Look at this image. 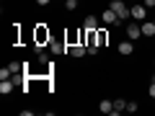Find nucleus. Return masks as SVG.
<instances>
[{
  "label": "nucleus",
  "mask_w": 155,
  "mask_h": 116,
  "mask_svg": "<svg viewBox=\"0 0 155 116\" xmlns=\"http://www.w3.org/2000/svg\"><path fill=\"white\" fill-rule=\"evenodd\" d=\"M109 8L116 13V16H119V21H127V18L132 16V11L127 8V3H124V0H111V3H109Z\"/></svg>",
  "instance_id": "obj_1"
},
{
  "label": "nucleus",
  "mask_w": 155,
  "mask_h": 116,
  "mask_svg": "<svg viewBox=\"0 0 155 116\" xmlns=\"http://www.w3.org/2000/svg\"><path fill=\"white\" fill-rule=\"evenodd\" d=\"M49 41H52V36H49V28H44V26H36V41H34V44L44 47V44H49Z\"/></svg>",
  "instance_id": "obj_2"
},
{
  "label": "nucleus",
  "mask_w": 155,
  "mask_h": 116,
  "mask_svg": "<svg viewBox=\"0 0 155 116\" xmlns=\"http://www.w3.org/2000/svg\"><path fill=\"white\" fill-rule=\"evenodd\" d=\"M85 52H88V47H85V44H70V47H67V54L75 57V60L85 57Z\"/></svg>",
  "instance_id": "obj_3"
},
{
  "label": "nucleus",
  "mask_w": 155,
  "mask_h": 116,
  "mask_svg": "<svg viewBox=\"0 0 155 116\" xmlns=\"http://www.w3.org/2000/svg\"><path fill=\"white\" fill-rule=\"evenodd\" d=\"M101 21H104L106 26H114V23H119V16H116V13L111 11V8H106V11H104V16H101Z\"/></svg>",
  "instance_id": "obj_4"
},
{
  "label": "nucleus",
  "mask_w": 155,
  "mask_h": 116,
  "mask_svg": "<svg viewBox=\"0 0 155 116\" xmlns=\"http://www.w3.org/2000/svg\"><path fill=\"white\" fill-rule=\"evenodd\" d=\"M129 11H132V18H134V21H140V23H142L145 16H147V8H145V5H132Z\"/></svg>",
  "instance_id": "obj_5"
},
{
  "label": "nucleus",
  "mask_w": 155,
  "mask_h": 116,
  "mask_svg": "<svg viewBox=\"0 0 155 116\" xmlns=\"http://www.w3.org/2000/svg\"><path fill=\"white\" fill-rule=\"evenodd\" d=\"M127 36L132 39V41L140 39V36H142V26H140V23H129V26H127Z\"/></svg>",
  "instance_id": "obj_6"
},
{
  "label": "nucleus",
  "mask_w": 155,
  "mask_h": 116,
  "mask_svg": "<svg viewBox=\"0 0 155 116\" xmlns=\"http://www.w3.org/2000/svg\"><path fill=\"white\" fill-rule=\"evenodd\" d=\"M142 36H155V21H142Z\"/></svg>",
  "instance_id": "obj_7"
},
{
  "label": "nucleus",
  "mask_w": 155,
  "mask_h": 116,
  "mask_svg": "<svg viewBox=\"0 0 155 116\" xmlns=\"http://www.w3.org/2000/svg\"><path fill=\"white\" fill-rule=\"evenodd\" d=\"M49 52L52 54H62V52H67V44H60V41H49Z\"/></svg>",
  "instance_id": "obj_8"
},
{
  "label": "nucleus",
  "mask_w": 155,
  "mask_h": 116,
  "mask_svg": "<svg viewBox=\"0 0 155 116\" xmlns=\"http://www.w3.org/2000/svg\"><path fill=\"white\" fill-rule=\"evenodd\" d=\"M96 41H98V47H106V41H109V31L96 28Z\"/></svg>",
  "instance_id": "obj_9"
},
{
  "label": "nucleus",
  "mask_w": 155,
  "mask_h": 116,
  "mask_svg": "<svg viewBox=\"0 0 155 116\" xmlns=\"http://www.w3.org/2000/svg\"><path fill=\"white\" fill-rule=\"evenodd\" d=\"M13 88H16V83H13V80H3V83H0V93H3V95H8Z\"/></svg>",
  "instance_id": "obj_10"
},
{
  "label": "nucleus",
  "mask_w": 155,
  "mask_h": 116,
  "mask_svg": "<svg viewBox=\"0 0 155 116\" xmlns=\"http://www.w3.org/2000/svg\"><path fill=\"white\" fill-rule=\"evenodd\" d=\"M122 111H127V101H122V98H116L114 101V111H111V114H122Z\"/></svg>",
  "instance_id": "obj_11"
},
{
  "label": "nucleus",
  "mask_w": 155,
  "mask_h": 116,
  "mask_svg": "<svg viewBox=\"0 0 155 116\" xmlns=\"http://www.w3.org/2000/svg\"><path fill=\"white\" fill-rule=\"evenodd\" d=\"M98 111H101V114H111V111H114V101H101Z\"/></svg>",
  "instance_id": "obj_12"
},
{
  "label": "nucleus",
  "mask_w": 155,
  "mask_h": 116,
  "mask_svg": "<svg viewBox=\"0 0 155 116\" xmlns=\"http://www.w3.org/2000/svg\"><path fill=\"white\" fill-rule=\"evenodd\" d=\"M132 39H129V41H122V44H119V54H132Z\"/></svg>",
  "instance_id": "obj_13"
},
{
  "label": "nucleus",
  "mask_w": 155,
  "mask_h": 116,
  "mask_svg": "<svg viewBox=\"0 0 155 116\" xmlns=\"http://www.w3.org/2000/svg\"><path fill=\"white\" fill-rule=\"evenodd\" d=\"M85 28H88V31H96V28H98V18L88 16V18H85Z\"/></svg>",
  "instance_id": "obj_14"
},
{
  "label": "nucleus",
  "mask_w": 155,
  "mask_h": 116,
  "mask_svg": "<svg viewBox=\"0 0 155 116\" xmlns=\"http://www.w3.org/2000/svg\"><path fill=\"white\" fill-rule=\"evenodd\" d=\"M39 54V65H49V57H47V52L41 49V52H36Z\"/></svg>",
  "instance_id": "obj_15"
},
{
  "label": "nucleus",
  "mask_w": 155,
  "mask_h": 116,
  "mask_svg": "<svg viewBox=\"0 0 155 116\" xmlns=\"http://www.w3.org/2000/svg\"><path fill=\"white\" fill-rule=\"evenodd\" d=\"M137 108H140V106H137V101H129V103H127V111H129V114H134Z\"/></svg>",
  "instance_id": "obj_16"
},
{
  "label": "nucleus",
  "mask_w": 155,
  "mask_h": 116,
  "mask_svg": "<svg viewBox=\"0 0 155 116\" xmlns=\"http://www.w3.org/2000/svg\"><path fill=\"white\" fill-rule=\"evenodd\" d=\"M65 8H67V11H75V8H78V0H67Z\"/></svg>",
  "instance_id": "obj_17"
},
{
  "label": "nucleus",
  "mask_w": 155,
  "mask_h": 116,
  "mask_svg": "<svg viewBox=\"0 0 155 116\" xmlns=\"http://www.w3.org/2000/svg\"><path fill=\"white\" fill-rule=\"evenodd\" d=\"M98 49H101L98 44H88V54H98Z\"/></svg>",
  "instance_id": "obj_18"
},
{
  "label": "nucleus",
  "mask_w": 155,
  "mask_h": 116,
  "mask_svg": "<svg viewBox=\"0 0 155 116\" xmlns=\"http://www.w3.org/2000/svg\"><path fill=\"white\" fill-rule=\"evenodd\" d=\"M142 5L145 8H155V0H142Z\"/></svg>",
  "instance_id": "obj_19"
},
{
  "label": "nucleus",
  "mask_w": 155,
  "mask_h": 116,
  "mask_svg": "<svg viewBox=\"0 0 155 116\" xmlns=\"http://www.w3.org/2000/svg\"><path fill=\"white\" fill-rule=\"evenodd\" d=\"M150 98H155V80L150 83Z\"/></svg>",
  "instance_id": "obj_20"
},
{
  "label": "nucleus",
  "mask_w": 155,
  "mask_h": 116,
  "mask_svg": "<svg viewBox=\"0 0 155 116\" xmlns=\"http://www.w3.org/2000/svg\"><path fill=\"white\" fill-rule=\"evenodd\" d=\"M52 0H36V5H49Z\"/></svg>",
  "instance_id": "obj_21"
},
{
  "label": "nucleus",
  "mask_w": 155,
  "mask_h": 116,
  "mask_svg": "<svg viewBox=\"0 0 155 116\" xmlns=\"http://www.w3.org/2000/svg\"><path fill=\"white\" fill-rule=\"evenodd\" d=\"M129 3H137V0H129Z\"/></svg>",
  "instance_id": "obj_22"
},
{
  "label": "nucleus",
  "mask_w": 155,
  "mask_h": 116,
  "mask_svg": "<svg viewBox=\"0 0 155 116\" xmlns=\"http://www.w3.org/2000/svg\"><path fill=\"white\" fill-rule=\"evenodd\" d=\"M153 65H155V60H153Z\"/></svg>",
  "instance_id": "obj_23"
}]
</instances>
